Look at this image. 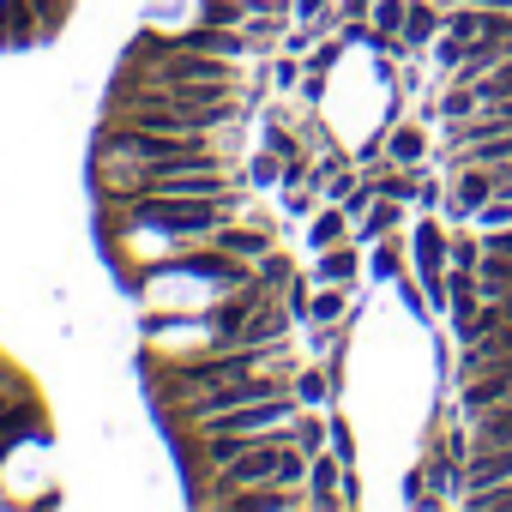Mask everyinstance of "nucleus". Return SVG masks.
<instances>
[{
	"label": "nucleus",
	"mask_w": 512,
	"mask_h": 512,
	"mask_svg": "<svg viewBox=\"0 0 512 512\" xmlns=\"http://www.w3.org/2000/svg\"><path fill=\"white\" fill-rule=\"evenodd\" d=\"M440 7H482V13H512V0H440Z\"/></svg>",
	"instance_id": "obj_19"
},
{
	"label": "nucleus",
	"mask_w": 512,
	"mask_h": 512,
	"mask_svg": "<svg viewBox=\"0 0 512 512\" xmlns=\"http://www.w3.org/2000/svg\"><path fill=\"white\" fill-rule=\"evenodd\" d=\"M332 13V0H296V19L302 25H314V19H326Z\"/></svg>",
	"instance_id": "obj_18"
},
{
	"label": "nucleus",
	"mask_w": 512,
	"mask_h": 512,
	"mask_svg": "<svg viewBox=\"0 0 512 512\" xmlns=\"http://www.w3.org/2000/svg\"><path fill=\"white\" fill-rule=\"evenodd\" d=\"M440 31H446V7H440V0H410V13H404V49H434Z\"/></svg>",
	"instance_id": "obj_4"
},
{
	"label": "nucleus",
	"mask_w": 512,
	"mask_h": 512,
	"mask_svg": "<svg viewBox=\"0 0 512 512\" xmlns=\"http://www.w3.org/2000/svg\"><path fill=\"white\" fill-rule=\"evenodd\" d=\"M31 428H37V410H31V404H25V410H7V416H0V458H7V452H13V446L31 434Z\"/></svg>",
	"instance_id": "obj_12"
},
{
	"label": "nucleus",
	"mask_w": 512,
	"mask_h": 512,
	"mask_svg": "<svg viewBox=\"0 0 512 512\" xmlns=\"http://www.w3.org/2000/svg\"><path fill=\"white\" fill-rule=\"evenodd\" d=\"M470 506H512V482H500V488H482V494H470Z\"/></svg>",
	"instance_id": "obj_17"
},
{
	"label": "nucleus",
	"mask_w": 512,
	"mask_h": 512,
	"mask_svg": "<svg viewBox=\"0 0 512 512\" xmlns=\"http://www.w3.org/2000/svg\"><path fill=\"white\" fill-rule=\"evenodd\" d=\"M253 278H260L266 290H290V284H296L290 253H260V266H253Z\"/></svg>",
	"instance_id": "obj_10"
},
{
	"label": "nucleus",
	"mask_w": 512,
	"mask_h": 512,
	"mask_svg": "<svg viewBox=\"0 0 512 512\" xmlns=\"http://www.w3.org/2000/svg\"><path fill=\"white\" fill-rule=\"evenodd\" d=\"M398 223V199H386V205H368V217H362V229H356V247L362 241H374V235H386Z\"/></svg>",
	"instance_id": "obj_13"
},
{
	"label": "nucleus",
	"mask_w": 512,
	"mask_h": 512,
	"mask_svg": "<svg viewBox=\"0 0 512 512\" xmlns=\"http://www.w3.org/2000/svg\"><path fill=\"white\" fill-rule=\"evenodd\" d=\"M368 7H374V0H338V13H344V19H362Z\"/></svg>",
	"instance_id": "obj_20"
},
{
	"label": "nucleus",
	"mask_w": 512,
	"mask_h": 512,
	"mask_svg": "<svg viewBox=\"0 0 512 512\" xmlns=\"http://www.w3.org/2000/svg\"><path fill=\"white\" fill-rule=\"evenodd\" d=\"M476 223H482V229H512V199H506V193H494V199L476 211Z\"/></svg>",
	"instance_id": "obj_16"
},
{
	"label": "nucleus",
	"mask_w": 512,
	"mask_h": 512,
	"mask_svg": "<svg viewBox=\"0 0 512 512\" xmlns=\"http://www.w3.org/2000/svg\"><path fill=\"white\" fill-rule=\"evenodd\" d=\"M428 157V133L410 121V127H392V139H386V163H398V169H416Z\"/></svg>",
	"instance_id": "obj_6"
},
{
	"label": "nucleus",
	"mask_w": 512,
	"mask_h": 512,
	"mask_svg": "<svg viewBox=\"0 0 512 512\" xmlns=\"http://www.w3.org/2000/svg\"><path fill=\"white\" fill-rule=\"evenodd\" d=\"M344 308H350V302H344V290H320V296L308 302V314H302V320H308V326H332Z\"/></svg>",
	"instance_id": "obj_14"
},
{
	"label": "nucleus",
	"mask_w": 512,
	"mask_h": 512,
	"mask_svg": "<svg viewBox=\"0 0 512 512\" xmlns=\"http://www.w3.org/2000/svg\"><path fill=\"white\" fill-rule=\"evenodd\" d=\"M0 416H7V392H0Z\"/></svg>",
	"instance_id": "obj_21"
},
{
	"label": "nucleus",
	"mask_w": 512,
	"mask_h": 512,
	"mask_svg": "<svg viewBox=\"0 0 512 512\" xmlns=\"http://www.w3.org/2000/svg\"><path fill=\"white\" fill-rule=\"evenodd\" d=\"M205 247L229 253V260H260V253H272V223L266 229H241V223H223Z\"/></svg>",
	"instance_id": "obj_3"
},
{
	"label": "nucleus",
	"mask_w": 512,
	"mask_h": 512,
	"mask_svg": "<svg viewBox=\"0 0 512 512\" xmlns=\"http://www.w3.org/2000/svg\"><path fill=\"white\" fill-rule=\"evenodd\" d=\"M446 260H452L458 272H476V266H482V235H452Z\"/></svg>",
	"instance_id": "obj_15"
},
{
	"label": "nucleus",
	"mask_w": 512,
	"mask_h": 512,
	"mask_svg": "<svg viewBox=\"0 0 512 512\" xmlns=\"http://www.w3.org/2000/svg\"><path fill=\"white\" fill-rule=\"evenodd\" d=\"M308 500L314 506H338L344 494H338V458L332 452H314L308 458Z\"/></svg>",
	"instance_id": "obj_5"
},
{
	"label": "nucleus",
	"mask_w": 512,
	"mask_h": 512,
	"mask_svg": "<svg viewBox=\"0 0 512 512\" xmlns=\"http://www.w3.org/2000/svg\"><path fill=\"white\" fill-rule=\"evenodd\" d=\"M290 320H296V308L290 302H260L247 320H241V332H235V350H260V344H284V332H290Z\"/></svg>",
	"instance_id": "obj_2"
},
{
	"label": "nucleus",
	"mask_w": 512,
	"mask_h": 512,
	"mask_svg": "<svg viewBox=\"0 0 512 512\" xmlns=\"http://www.w3.org/2000/svg\"><path fill=\"white\" fill-rule=\"evenodd\" d=\"M356 266H362V253H356V247H338V253H326V260L314 266V278H326V284H350Z\"/></svg>",
	"instance_id": "obj_11"
},
{
	"label": "nucleus",
	"mask_w": 512,
	"mask_h": 512,
	"mask_svg": "<svg viewBox=\"0 0 512 512\" xmlns=\"http://www.w3.org/2000/svg\"><path fill=\"white\" fill-rule=\"evenodd\" d=\"M470 422H476V440H470L476 452L482 446H512V398L494 404V410H482V416H470Z\"/></svg>",
	"instance_id": "obj_7"
},
{
	"label": "nucleus",
	"mask_w": 512,
	"mask_h": 512,
	"mask_svg": "<svg viewBox=\"0 0 512 512\" xmlns=\"http://www.w3.org/2000/svg\"><path fill=\"white\" fill-rule=\"evenodd\" d=\"M290 392H296L302 410H320V404L332 398V374H326V368H302V374L290 380Z\"/></svg>",
	"instance_id": "obj_8"
},
{
	"label": "nucleus",
	"mask_w": 512,
	"mask_h": 512,
	"mask_svg": "<svg viewBox=\"0 0 512 512\" xmlns=\"http://www.w3.org/2000/svg\"><path fill=\"white\" fill-rule=\"evenodd\" d=\"M350 235V211H320L314 223H308V241H314V253H326V247H338Z\"/></svg>",
	"instance_id": "obj_9"
},
{
	"label": "nucleus",
	"mask_w": 512,
	"mask_h": 512,
	"mask_svg": "<svg viewBox=\"0 0 512 512\" xmlns=\"http://www.w3.org/2000/svg\"><path fill=\"white\" fill-rule=\"evenodd\" d=\"M494 193H500V187H494V169H488V163H458V187H452V199H446V217H452V223H470Z\"/></svg>",
	"instance_id": "obj_1"
}]
</instances>
